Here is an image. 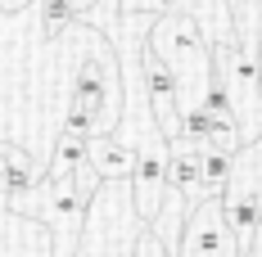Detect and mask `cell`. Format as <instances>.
Instances as JSON below:
<instances>
[{
	"instance_id": "cell-14",
	"label": "cell",
	"mask_w": 262,
	"mask_h": 257,
	"mask_svg": "<svg viewBox=\"0 0 262 257\" xmlns=\"http://www.w3.org/2000/svg\"><path fill=\"white\" fill-rule=\"evenodd\" d=\"M258 95H262V59H258Z\"/></svg>"
},
{
	"instance_id": "cell-3",
	"label": "cell",
	"mask_w": 262,
	"mask_h": 257,
	"mask_svg": "<svg viewBox=\"0 0 262 257\" xmlns=\"http://www.w3.org/2000/svg\"><path fill=\"white\" fill-rule=\"evenodd\" d=\"M140 217L131 207L127 180H100L86 207V226L77 239V257H131V244L140 239Z\"/></svg>"
},
{
	"instance_id": "cell-10",
	"label": "cell",
	"mask_w": 262,
	"mask_h": 257,
	"mask_svg": "<svg viewBox=\"0 0 262 257\" xmlns=\"http://www.w3.org/2000/svg\"><path fill=\"white\" fill-rule=\"evenodd\" d=\"M77 23V14L63 5V0H41V32H46V41H54L63 27Z\"/></svg>"
},
{
	"instance_id": "cell-9",
	"label": "cell",
	"mask_w": 262,
	"mask_h": 257,
	"mask_svg": "<svg viewBox=\"0 0 262 257\" xmlns=\"http://www.w3.org/2000/svg\"><path fill=\"white\" fill-rule=\"evenodd\" d=\"M81 167H86V140L63 131L59 145H54L50 167H46V180H63V176H73V172H81Z\"/></svg>"
},
{
	"instance_id": "cell-5",
	"label": "cell",
	"mask_w": 262,
	"mask_h": 257,
	"mask_svg": "<svg viewBox=\"0 0 262 257\" xmlns=\"http://www.w3.org/2000/svg\"><path fill=\"white\" fill-rule=\"evenodd\" d=\"M118 14H172V18H190L204 32L208 45H235V27H231V9L226 0H118Z\"/></svg>"
},
{
	"instance_id": "cell-8",
	"label": "cell",
	"mask_w": 262,
	"mask_h": 257,
	"mask_svg": "<svg viewBox=\"0 0 262 257\" xmlns=\"http://www.w3.org/2000/svg\"><path fill=\"white\" fill-rule=\"evenodd\" d=\"M222 199H253L262 212V135L239 145L231 158V180H226V194Z\"/></svg>"
},
{
	"instance_id": "cell-11",
	"label": "cell",
	"mask_w": 262,
	"mask_h": 257,
	"mask_svg": "<svg viewBox=\"0 0 262 257\" xmlns=\"http://www.w3.org/2000/svg\"><path fill=\"white\" fill-rule=\"evenodd\" d=\"M9 167H36V162H32L23 149H14V145H0V180H5Z\"/></svg>"
},
{
	"instance_id": "cell-13",
	"label": "cell",
	"mask_w": 262,
	"mask_h": 257,
	"mask_svg": "<svg viewBox=\"0 0 262 257\" xmlns=\"http://www.w3.org/2000/svg\"><path fill=\"white\" fill-rule=\"evenodd\" d=\"M244 257H262V235H258V244H253V248H249Z\"/></svg>"
},
{
	"instance_id": "cell-1",
	"label": "cell",
	"mask_w": 262,
	"mask_h": 257,
	"mask_svg": "<svg viewBox=\"0 0 262 257\" xmlns=\"http://www.w3.org/2000/svg\"><path fill=\"white\" fill-rule=\"evenodd\" d=\"M145 41H149V50L163 59V68L172 73L177 108H181V113L199 108L204 95H208V81H212V45L204 41V32L190 23V18L158 14L154 23L145 27Z\"/></svg>"
},
{
	"instance_id": "cell-2",
	"label": "cell",
	"mask_w": 262,
	"mask_h": 257,
	"mask_svg": "<svg viewBox=\"0 0 262 257\" xmlns=\"http://www.w3.org/2000/svg\"><path fill=\"white\" fill-rule=\"evenodd\" d=\"M95 190H100L95 172L81 167V172H73V176H63V180L41 176V185H32L27 194H14L9 203H14V212L36 217V221H46L54 230V257H77V239H81L86 207H91Z\"/></svg>"
},
{
	"instance_id": "cell-6",
	"label": "cell",
	"mask_w": 262,
	"mask_h": 257,
	"mask_svg": "<svg viewBox=\"0 0 262 257\" xmlns=\"http://www.w3.org/2000/svg\"><path fill=\"white\" fill-rule=\"evenodd\" d=\"M177 257H239L235 239L226 230V217H222V199H199V203H190Z\"/></svg>"
},
{
	"instance_id": "cell-12",
	"label": "cell",
	"mask_w": 262,
	"mask_h": 257,
	"mask_svg": "<svg viewBox=\"0 0 262 257\" xmlns=\"http://www.w3.org/2000/svg\"><path fill=\"white\" fill-rule=\"evenodd\" d=\"M131 257H172V253H167V248L158 244L154 235H140V239L131 244Z\"/></svg>"
},
{
	"instance_id": "cell-7",
	"label": "cell",
	"mask_w": 262,
	"mask_h": 257,
	"mask_svg": "<svg viewBox=\"0 0 262 257\" xmlns=\"http://www.w3.org/2000/svg\"><path fill=\"white\" fill-rule=\"evenodd\" d=\"M131 167H136V149L122 145L118 135L86 140V172H95V180H131Z\"/></svg>"
},
{
	"instance_id": "cell-4",
	"label": "cell",
	"mask_w": 262,
	"mask_h": 257,
	"mask_svg": "<svg viewBox=\"0 0 262 257\" xmlns=\"http://www.w3.org/2000/svg\"><path fill=\"white\" fill-rule=\"evenodd\" d=\"M136 149V167H131V207L140 221H154L158 217V203L167 194V180H163V167H167V140L158 135V127L149 131H136L127 140Z\"/></svg>"
}]
</instances>
